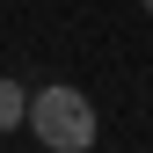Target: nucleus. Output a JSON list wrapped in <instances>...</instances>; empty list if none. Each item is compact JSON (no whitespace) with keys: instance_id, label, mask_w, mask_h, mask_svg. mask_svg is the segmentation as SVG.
Returning <instances> with one entry per match:
<instances>
[{"instance_id":"obj_1","label":"nucleus","mask_w":153,"mask_h":153,"mask_svg":"<svg viewBox=\"0 0 153 153\" xmlns=\"http://www.w3.org/2000/svg\"><path fill=\"white\" fill-rule=\"evenodd\" d=\"M29 131H36V146H51V153H88L95 146V102L80 88L51 80V88L29 95Z\"/></svg>"},{"instance_id":"obj_2","label":"nucleus","mask_w":153,"mask_h":153,"mask_svg":"<svg viewBox=\"0 0 153 153\" xmlns=\"http://www.w3.org/2000/svg\"><path fill=\"white\" fill-rule=\"evenodd\" d=\"M29 124V88L15 73H0V131H22Z\"/></svg>"},{"instance_id":"obj_3","label":"nucleus","mask_w":153,"mask_h":153,"mask_svg":"<svg viewBox=\"0 0 153 153\" xmlns=\"http://www.w3.org/2000/svg\"><path fill=\"white\" fill-rule=\"evenodd\" d=\"M139 7H146V15H153V0H139Z\"/></svg>"}]
</instances>
